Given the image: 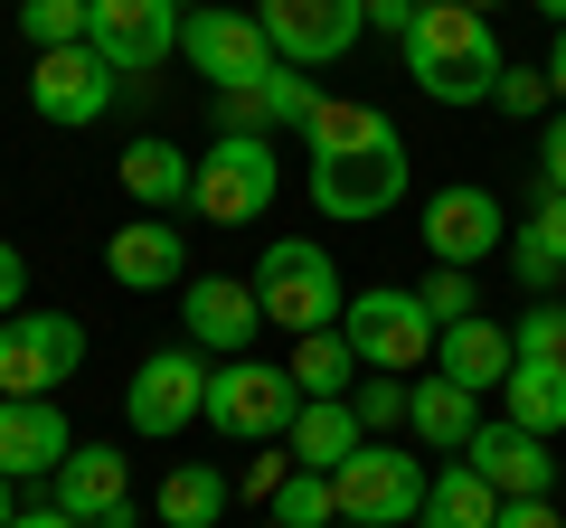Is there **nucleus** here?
Returning a JSON list of instances; mask_svg holds the SVG:
<instances>
[{
    "instance_id": "obj_21",
    "label": "nucleus",
    "mask_w": 566,
    "mask_h": 528,
    "mask_svg": "<svg viewBox=\"0 0 566 528\" xmlns=\"http://www.w3.org/2000/svg\"><path fill=\"white\" fill-rule=\"evenodd\" d=\"M406 425H416L434 453H463L472 434H482V397L453 387L444 368H434V378H406Z\"/></svg>"
},
{
    "instance_id": "obj_29",
    "label": "nucleus",
    "mask_w": 566,
    "mask_h": 528,
    "mask_svg": "<svg viewBox=\"0 0 566 528\" xmlns=\"http://www.w3.org/2000/svg\"><path fill=\"white\" fill-rule=\"evenodd\" d=\"M255 95H264V123H274V133H303V123L322 114V85H312L303 66H274V76H264Z\"/></svg>"
},
{
    "instance_id": "obj_28",
    "label": "nucleus",
    "mask_w": 566,
    "mask_h": 528,
    "mask_svg": "<svg viewBox=\"0 0 566 528\" xmlns=\"http://www.w3.org/2000/svg\"><path fill=\"white\" fill-rule=\"evenodd\" d=\"M264 519H283V528H340V500H331V472H303V463H293Z\"/></svg>"
},
{
    "instance_id": "obj_32",
    "label": "nucleus",
    "mask_w": 566,
    "mask_h": 528,
    "mask_svg": "<svg viewBox=\"0 0 566 528\" xmlns=\"http://www.w3.org/2000/svg\"><path fill=\"white\" fill-rule=\"evenodd\" d=\"M510 340H520V359H557L566 368V303H528Z\"/></svg>"
},
{
    "instance_id": "obj_48",
    "label": "nucleus",
    "mask_w": 566,
    "mask_h": 528,
    "mask_svg": "<svg viewBox=\"0 0 566 528\" xmlns=\"http://www.w3.org/2000/svg\"><path fill=\"white\" fill-rule=\"evenodd\" d=\"M340 528H359V519H340Z\"/></svg>"
},
{
    "instance_id": "obj_20",
    "label": "nucleus",
    "mask_w": 566,
    "mask_h": 528,
    "mask_svg": "<svg viewBox=\"0 0 566 528\" xmlns=\"http://www.w3.org/2000/svg\"><path fill=\"white\" fill-rule=\"evenodd\" d=\"M510 359H520V340H510L501 321H453V330H434V368H444L453 387H472V397H491V387L510 378Z\"/></svg>"
},
{
    "instance_id": "obj_43",
    "label": "nucleus",
    "mask_w": 566,
    "mask_h": 528,
    "mask_svg": "<svg viewBox=\"0 0 566 528\" xmlns=\"http://www.w3.org/2000/svg\"><path fill=\"white\" fill-rule=\"evenodd\" d=\"M10 528H76V519H66V509L48 500V509H20V519H10Z\"/></svg>"
},
{
    "instance_id": "obj_8",
    "label": "nucleus",
    "mask_w": 566,
    "mask_h": 528,
    "mask_svg": "<svg viewBox=\"0 0 566 528\" xmlns=\"http://www.w3.org/2000/svg\"><path fill=\"white\" fill-rule=\"evenodd\" d=\"M424 482H434V472H424L416 453H397V444L368 434V444L331 472V500H340V519H359V528H416Z\"/></svg>"
},
{
    "instance_id": "obj_15",
    "label": "nucleus",
    "mask_w": 566,
    "mask_h": 528,
    "mask_svg": "<svg viewBox=\"0 0 566 528\" xmlns=\"http://www.w3.org/2000/svg\"><path fill=\"white\" fill-rule=\"evenodd\" d=\"M48 482H57V509L76 528H133V453L123 444H76Z\"/></svg>"
},
{
    "instance_id": "obj_7",
    "label": "nucleus",
    "mask_w": 566,
    "mask_h": 528,
    "mask_svg": "<svg viewBox=\"0 0 566 528\" xmlns=\"http://www.w3.org/2000/svg\"><path fill=\"white\" fill-rule=\"evenodd\" d=\"M189 0H85V47L114 66V85H142L161 57H180Z\"/></svg>"
},
{
    "instance_id": "obj_22",
    "label": "nucleus",
    "mask_w": 566,
    "mask_h": 528,
    "mask_svg": "<svg viewBox=\"0 0 566 528\" xmlns=\"http://www.w3.org/2000/svg\"><path fill=\"white\" fill-rule=\"evenodd\" d=\"M359 444L368 434H359V415H349V397H303V415L283 425V453H293L303 472H340Z\"/></svg>"
},
{
    "instance_id": "obj_44",
    "label": "nucleus",
    "mask_w": 566,
    "mask_h": 528,
    "mask_svg": "<svg viewBox=\"0 0 566 528\" xmlns=\"http://www.w3.org/2000/svg\"><path fill=\"white\" fill-rule=\"evenodd\" d=\"M10 519H20V509H10V472H0V528H10Z\"/></svg>"
},
{
    "instance_id": "obj_19",
    "label": "nucleus",
    "mask_w": 566,
    "mask_h": 528,
    "mask_svg": "<svg viewBox=\"0 0 566 528\" xmlns=\"http://www.w3.org/2000/svg\"><path fill=\"white\" fill-rule=\"evenodd\" d=\"M463 463L482 472V482L501 490V500H547V482H557V453H547V434H520L510 415L472 434V444H463Z\"/></svg>"
},
{
    "instance_id": "obj_3",
    "label": "nucleus",
    "mask_w": 566,
    "mask_h": 528,
    "mask_svg": "<svg viewBox=\"0 0 566 528\" xmlns=\"http://www.w3.org/2000/svg\"><path fill=\"white\" fill-rule=\"evenodd\" d=\"M340 264L322 255L312 236H283V245H264V264H255V311H264V330H283V340H303V330H340Z\"/></svg>"
},
{
    "instance_id": "obj_13",
    "label": "nucleus",
    "mask_w": 566,
    "mask_h": 528,
    "mask_svg": "<svg viewBox=\"0 0 566 528\" xmlns=\"http://www.w3.org/2000/svg\"><path fill=\"white\" fill-rule=\"evenodd\" d=\"M255 29L274 39L283 66H340L368 29V0H255Z\"/></svg>"
},
{
    "instance_id": "obj_41",
    "label": "nucleus",
    "mask_w": 566,
    "mask_h": 528,
    "mask_svg": "<svg viewBox=\"0 0 566 528\" xmlns=\"http://www.w3.org/2000/svg\"><path fill=\"white\" fill-rule=\"evenodd\" d=\"M368 29H387V39H406V29H416V10H406V0H368Z\"/></svg>"
},
{
    "instance_id": "obj_16",
    "label": "nucleus",
    "mask_w": 566,
    "mask_h": 528,
    "mask_svg": "<svg viewBox=\"0 0 566 528\" xmlns=\"http://www.w3.org/2000/svg\"><path fill=\"white\" fill-rule=\"evenodd\" d=\"M180 330H189L199 359H245V340L264 330L255 284H237V274H189L180 284Z\"/></svg>"
},
{
    "instance_id": "obj_30",
    "label": "nucleus",
    "mask_w": 566,
    "mask_h": 528,
    "mask_svg": "<svg viewBox=\"0 0 566 528\" xmlns=\"http://www.w3.org/2000/svg\"><path fill=\"white\" fill-rule=\"evenodd\" d=\"M29 47H85V0H20Z\"/></svg>"
},
{
    "instance_id": "obj_17",
    "label": "nucleus",
    "mask_w": 566,
    "mask_h": 528,
    "mask_svg": "<svg viewBox=\"0 0 566 528\" xmlns=\"http://www.w3.org/2000/svg\"><path fill=\"white\" fill-rule=\"evenodd\" d=\"M76 453V425H66L57 397H0V472L10 482H39Z\"/></svg>"
},
{
    "instance_id": "obj_23",
    "label": "nucleus",
    "mask_w": 566,
    "mask_h": 528,
    "mask_svg": "<svg viewBox=\"0 0 566 528\" xmlns=\"http://www.w3.org/2000/svg\"><path fill=\"white\" fill-rule=\"evenodd\" d=\"M114 180H123L133 208H189V151L161 142V133H142V142L114 161Z\"/></svg>"
},
{
    "instance_id": "obj_27",
    "label": "nucleus",
    "mask_w": 566,
    "mask_h": 528,
    "mask_svg": "<svg viewBox=\"0 0 566 528\" xmlns=\"http://www.w3.org/2000/svg\"><path fill=\"white\" fill-rule=\"evenodd\" d=\"M227 519V472L218 463H180L161 482V528H218Z\"/></svg>"
},
{
    "instance_id": "obj_46",
    "label": "nucleus",
    "mask_w": 566,
    "mask_h": 528,
    "mask_svg": "<svg viewBox=\"0 0 566 528\" xmlns=\"http://www.w3.org/2000/svg\"><path fill=\"white\" fill-rule=\"evenodd\" d=\"M463 10H482V20H491V10H501V0H463Z\"/></svg>"
},
{
    "instance_id": "obj_38",
    "label": "nucleus",
    "mask_w": 566,
    "mask_h": 528,
    "mask_svg": "<svg viewBox=\"0 0 566 528\" xmlns=\"http://www.w3.org/2000/svg\"><path fill=\"white\" fill-rule=\"evenodd\" d=\"M538 189H566V104H557V123L538 133Z\"/></svg>"
},
{
    "instance_id": "obj_12",
    "label": "nucleus",
    "mask_w": 566,
    "mask_h": 528,
    "mask_svg": "<svg viewBox=\"0 0 566 528\" xmlns=\"http://www.w3.org/2000/svg\"><path fill=\"white\" fill-rule=\"evenodd\" d=\"M416 236H424V264H453V274H472L482 255H501V245H510V208L491 199L482 180H453V189H434V199H424Z\"/></svg>"
},
{
    "instance_id": "obj_11",
    "label": "nucleus",
    "mask_w": 566,
    "mask_h": 528,
    "mask_svg": "<svg viewBox=\"0 0 566 528\" xmlns=\"http://www.w3.org/2000/svg\"><path fill=\"white\" fill-rule=\"evenodd\" d=\"M123 415H133L142 444H170V434H189L208 415V359L199 349H151V359L133 368V387H123Z\"/></svg>"
},
{
    "instance_id": "obj_2",
    "label": "nucleus",
    "mask_w": 566,
    "mask_h": 528,
    "mask_svg": "<svg viewBox=\"0 0 566 528\" xmlns=\"http://www.w3.org/2000/svg\"><path fill=\"white\" fill-rule=\"evenodd\" d=\"M406 76H416V95L434 104H491V85H501V29L482 20V10H463V0H434V10H416V29H406Z\"/></svg>"
},
{
    "instance_id": "obj_37",
    "label": "nucleus",
    "mask_w": 566,
    "mask_h": 528,
    "mask_svg": "<svg viewBox=\"0 0 566 528\" xmlns=\"http://www.w3.org/2000/svg\"><path fill=\"white\" fill-rule=\"evenodd\" d=\"M218 123H227V133H255V142L274 133V123H264V95H255V85H245V95H218Z\"/></svg>"
},
{
    "instance_id": "obj_4",
    "label": "nucleus",
    "mask_w": 566,
    "mask_h": 528,
    "mask_svg": "<svg viewBox=\"0 0 566 528\" xmlns=\"http://www.w3.org/2000/svg\"><path fill=\"white\" fill-rule=\"evenodd\" d=\"M274 199H283V151L255 142V133H218V142L189 161V208H199L208 226H255Z\"/></svg>"
},
{
    "instance_id": "obj_40",
    "label": "nucleus",
    "mask_w": 566,
    "mask_h": 528,
    "mask_svg": "<svg viewBox=\"0 0 566 528\" xmlns=\"http://www.w3.org/2000/svg\"><path fill=\"white\" fill-rule=\"evenodd\" d=\"M491 528H566V519L547 500H501V519H491Z\"/></svg>"
},
{
    "instance_id": "obj_14",
    "label": "nucleus",
    "mask_w": 566,
    "mask_h": 528,
    "mask_svg": "<svg viewBox=\"0 0 566 528\" xmlns=\"http://www.w3.org/2000/svg\"><path fill=\"white\" fill-rule=\"evenodd\" d=\"M29 114L39 123H104L114 114V66L95 57V47H39V66H29Z\"/></svg>"
},
{
    "instance_id": "obj_33",
    "label": "nucleus",
    "mask_w": 566,
    "mask_h": 528,
    "mask_svg": "<svg viewBox=\"0 0 566 528\" xmlns=\"http://www.w3.org/2000/svg\"><path fill=\"white\" fill-rule=\"evenodd\" d=\"M349 415H359V434H387V425H406V378H359Z\"/></svg>"
},
{
    "instance_id": "obj_34",
    "label": "nucleus",
    "mask_w": 566,
    "mask_h": 528,
    "mask_svg": "<svg viewBox=\"0 0 566 528\" xmlns=\"http://www.w3.org/2000/svg\"><path fill=\"white\" fill-rule=\"evenodd\" d=\"M491 104H501L510 123H520V114H538V104H557V95H547V66H501V85H491Z\"/></svg>"
},
{
    "instance_id": "obj_31",
    "label": "nucleus",
    "mask_w": 566,
    "mask_h": 528,
    "mask_svg": "<svg viewBox=\"0 0 566 528\" xmlns=\"http://www.w3.org/2000/svg\"><path fill=\"white\" fill-rule=\"evenodd\" d=\"M416 303H424V321H434V330H453V321H472V311H482V293H472V274L434 264V274L416 284Z\"/></svg>"
},
{
    "instance_id": "obj_25",
    "label": "nucleus",
    "mask_w": 566,
    "mask_h": 528,
    "mask_svg": "<svg viewBox=\"0 0 566 528\" xmlns=\"http://www.w3.org/2000/svg\"><path fill=\"white\" fill-rule=\"evenodd\" d=\"M501 397H510V425L520 434H566V368L557 359H510Z\"/></svg>"
},
{
    "instance_id": "obj_18",
    "label": "nucleus",
    "mask_w": 566,
    "mask_h": 528,
    "mask_svg": "<svg viewBox=\"0 0 566 528\" xmlns=\"http://www.w3.org/2000/svg\"><path fill=\"white\" fill-rule=\"evenodd\" d=\"M104 274L123 293H170V284H189V236L170 218H133L104 236Z\"/></svg>"
},
{
    "instance_id": "obj_10",
    "label": "nucleus",
    "mask_w": 566,
    "mask_h": 528,
    "mask_svg": "<svg viewBox=\"0 0 566 528\" xmlns=\"http://www.w3.org/2000/svg\"><path fill=\"white\" fill-rule=\"evenodd\" d=\"M76 368H85L76 311H10L0 321V397H57Z\"/></svg>"
},
{
    "instance_id": "obj_36",
    "label": "nucleus",
    "mask_w": 566,
    "mask_h": 528,
    "mask_svg": "<svg viewBox=\"0 0 566 528\" xmlns=\"http://www.w3.org/2000/svg\"><path fill=\"white\" fill-rule=\"evenodd\" d=\"M510 264H520V284H528V293H557V274H566V264H547V245L520 236V226H510Z\"/></svg>"
},
{
    "instance_id": "obj_1",
    "label": "nucleus",
    "mask_w": 566,
    "mask_h": 528,
    "mask_svg": "<svg viewBox=\"0 0 566 528\" xmlns=\"http://www.w3.org/2000/svg\"><path fill=\"white\" fill-rule=\"evenodd\" d=\"M303 151H312V208L331 226H368L406 199V142L378 104L322 95V114L303 123Z\"/></svg>"
},
{
    "instance_id": "obj_49",
    "label": "nucleus",
    "mask_w": 566,
    "mask_h": 528,
    "mask_svg": "<svg viewBox=\"0 0 566 528\" xmlns=\"http://www.w3.org/2000/svg\"><path fill=\"white\" fill-rule=\"evenodd\" d=\"M264 528H283V519H264Z\"/></svg>"
},
{
    "instance_id": "obj_45",
    "label": "nucleus",
    "mask_w": 566,
    "mask_h": 528,
    "mask_svg": "<svg viewBox=\"0 0 566 528\" xmlns=\"http://www.w3.org/2000/svg\"><path fill=\"white\" fill-rule=\"evenodd\" d=\"M538 10H547V20H557V29H566V0H538Z\"/></svg>"
},
{
    "instance_id": "obj_35",
    "label": "nucleus",
    "mask_w": 566,
    "mask_h": 528,
    "mask_svg": "<svg viewBox=\"0 0 566 528\" xmlns=\"http://www.w3.org/2000/svg\"><path fill=\"white\" fill-rule=\"evenodd\" d=\"M520 236H538V245H547V264H566V189H538V208H528Z\"/></svg>"
},
{
    "instance_id": "obj_24",
    "label": "nucleus",
    "mask_w": 566,
    "mask_h": 528,
    "mask_svg": "<svg viewBox=\"0 0 566 528\" xmlns=\"http://www.w3.org/2000/svg\"><path fill=\"white\" fill-rule=\"evenodd\" d=\"M491 519H501V490H491L472 463H444L434 482H424V509H416V528H491Z\"/></svg>"
},
{
    "instance_id": "obj_26",
    "label": "nucleus",
    "mask_w": 566,
    "mask_h": 528,
    "mask_svg": "<svg viewBox=\"0 0 566 528\" xmlns=\"http://www.w3.org/2000/svg\"><path fill=\"white\" fill-rule=\"evenodd\" d=\"M283 378L303 387V397H349V387H359V349H349L340 330H303L293 359H283Z\"/></svg>"
},
{
    "instance_id": "obj_6",
    "label": "nucleus",
    "mask_w": 566,
    "mask_h": 528,
    "mask_svg": "<svg viewBox=\"0 0 566 528\" xmlns=\"http://www.w3.org/2000/svg\"><path fill=\"white\" fill-rule=\"evenodd\" d=\"M340 340L359 349V368H378V378H416V368L434 359V321H424V303L406 284H368L359 303H340Z\"/></svg>"
},
{
    "instance_id": "obj_47",
    "label": "nucleus",
    "mask_w": 566,
    "mask_h": 528,
    "mask_svg": "<svg viewBox=\"0 0 566 528\" xmlns=\"http://www.w3.org/2000/svg\"><path fill=\"white\" fill-rule=\"evenodd\" d=\"M406 10H434V0H406Z\"/></svg>"
},
{
    "instance_id": "obj_39",
    "label": "nucleus",
    "mask_w": 566,
    "mask_h": 528,
    "mask_svg": "<svg viewBox=\"0 0 566 528\" xmlns=\"http://www.w3.org/2000/svg\"><path fill=\"white\" fill-rule=\"evenodd\" d=\"M20 293H29V255H20L10 236H0V321L20 311Z\"/></svg>"
},
{
    "instance_id": "obj_42",
    "label": "nucleus",
    "mask_w": 566,
    "mask_h": 528,
    "mask_svg": "<svg viewBox=\"0 0 566 528\" xmlns=\"http://www.w3.org/2000/svg\"><path fill=\"white\" fill-rule=\"evenodd\" d=\"M547 95L566 104V29H557V47H547Z\"/></svg>"
},
{
    "instance_id": "obj_5",
    "label": "nucleus",
    "mask_w": 566,
    "mask_h": 528,
    "mask_svg": "<svg viewBox=\"0 0 566 528\" xmlns=\"http://www.w3.org/2000/svg\"><path fill=\"white\" fill-rule=\"evenodd\" d=\"M293 415H303V387L283 378V359H218L208 368V425L227 444H283Z\"/></svg>"
},
{
    "instance_id": "obj_9",
    "label": "nucleus",
    "mask_w": 566,
    "mask_h": 528,
    "mask_svg": "<svg viewBox=\"0 0 566 528\" xmlns=\"http://www.w3.org/2000/svg\"><path fill=\"white\" fill-rule=\"evenodd\" d=\"M180 57L199 66L218 95H245V85L274 76V39L255 29V10H218V0H189V20H180Z\"/></svg>"
}]
</instances>
